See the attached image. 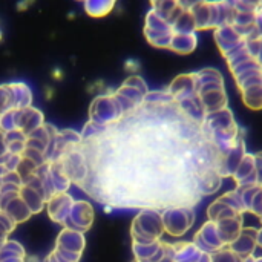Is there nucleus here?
<instances>
[{
  "label": "nucleus",
  "mask_w": 262,
  "mask_h": 262,
  "mask_svg": "<svg viewBox=\"0 0 262 262\" xmlns=\"http://www.w3.org/2000/svg\"><path fill=\"white\" fill-rule=\"evenodd\" d=\"M163 232V218L154 209H146L144 212H141L132 224L134 243L147 244L160 241Z\"/></svg>",
  "instance_id": "obj_1"
},
{
  "label": "nucleus",
  "mask_w": 262,
  "mask_h": 262,
  "mask_svg": "<svg viewBox=\"0 0 262 262\" xmlns=\"http://www.w3.org/2000/svg\"><path fill=\"white\" fill-rule=\"evenodd\" d=\"M144 34H146V38L150 45H154L157 48L169 49L170 40L173 35V29H172V25L167 18H164L155 9H150L146 15Z\"/></svg>",
  "instance_id": "obj_2"
},
{
  "label": "nucleus",
  "mask_w": 262,
  "mask_h": 262,
  "mask_svg": "<svg viewBox=\"0 0 262 262\" xmlns=\"http://www.w3.org/2000/svg\"><path fill=\"white\" fill-rule=\"evenodd\" d=\"M164 232L172 236H183L193 226L195 213L192 207H169L161 215Z\"/></svg>",
  "instance_id": "obj_3"
},
{
  "label": "nucleus",
  "mask_w": 262,
  "mask_h": 262,
  "mask_svg": "<svg viewBox=\"0 0 262 262\" xmlns=\"http://www.w3.org/2000/svg\"><path fill=\"white\" fill-rule=\"evenodd\" d=\"M193 243L206 253H215L221 249H224V243L220 236V232H218V226L215 221H209L206 223L200 232L195 235V239Z\"/></svg>",
  "instance_id": "obj_4"
},
{
  "label": "nucleus",
  "mask_w": 262,
  "mask_h": 262,
  "mask_svg": "<svg viewBox=\"0 0 262 262\" xmlns=\"http://www.w3.org/2000/svg\"><path fill=\"white\" fill-rule=\"evenodd\" d=\"M213 31H215L213 32L215 41H216V45H218V48L224 57H227L230 52H233L235 49L243 46L246 41L244 37L236 31V28L233 25H224V26H220Z\"/></svg>",
  "instance_id": "obj_5"
},
{
  "label": "nucleus",
  "mask_w": 262,
  "mask_h": 262,
  "mask_svg": "<svg viewBox=\"0 0 262 262\" xmlns=\"http://www.w3.org/2000/svg\"><path fill=\"white\" fill-rule=\"evenodd\" d=\"M258 246V230L256 229H243L239 236L229 246L238 256H241L243 259L244 258H249V256H253V252Z\"/></svg>",
  "instance_id": "obj_6"
},
{
  "label": "nucleus",
  "mask_w": 262,
  "mask_h": 262,
  "mask_svg": "<svg viewBox=\"0 0 262 262\" xmlns=\"http://www.w3.org/2000/svg\"><path fill=\"white\" fill-rule=\"evenodd\" d=\"M216 226H218V232H220V236H221L224 246L229 247L239 236V233L243 230V216L236 215L233 218L218 221Z\"/></svg>",
  "instance_id": "obj_7"
},
{
  "label": "nucleus",
  "mask_w": 262,
  "mask_h": 262,
  "mask_svg": "<svg viewBox=\"0 0 262 262\" xmlns=\"http://www.w3.org/2000/svg\"><path fill=\"white\" fill-rule=\"evenodd\" d=\"M196 46H198L196 32H187V34L173 32L169 49L173 51V52H177V54L186 55V54L193 52L196 49Z\"/></svg>",
  "instance_id": "obj_8"
},
{
  "label": "nucleus",
  "mask_w": 262,
  "mask_h": 262,
  "mask_svg": "<svg viewBox=\"0 0 262 262\" xmlns=\"http://www.w3.org/2000/svg\"><path fill=\"white\" fill-rule=\"evenodd\" d=\"M83 246H84V243H83L81 232H77V230H64L58 236V247L57 249H63V250L74 252V253H81Z\"/></svg>",
  "instance_id": "obj_9"
},
{
  "label": "nucleus",
  "mask_w": 262,
  "mask_h": 262,
  "mask_svg": "<svg viewBox=\"0 0 262 262\" xmlns=\"http://www.w3.org/2000/svg\"><path fill=\"white\" fill-rule=\"evenodd\" d=\"M239 91H241L243 100H244L247 107H250L253 111L262 109V81L250 84V86H246V88H243Z\"/></svg>",
  "instance_id": "obj_10"
},
{
  "label": "nucleus",
  "mask_w": 262,
  "mask_h": 262,
  "mask_svg": "<svg viewBox=\"0 0 262 262\" xmlns=\"http://www.w3.org/2000/svg\"><path fill=\"white\" fill-rule=\"evenodd\" d=\"M115 3L117 0H84V9L92 17H103L114 9Z\"/></svg>",
  "instance_id": "obj_11"
},
{
  "label": "nucleus",
  "mask_w": 262,
  "mask_h": 262,
  "mask_svg": "<svg viewBox=\"0 0 262 262\" xmlns=\"http://www.w3.org/2000/svg\"><path fill=\"white\" fill-rule=\"evenodd\" d=\"M244 259L238 256L230 247H224L215 253H210V262H243Z\"/></svg>",
  "instance_id": "obj_12"
},
{
  "label": "nucleus",
  "mask_w": 262,
  "mask_h": 262,
  "mask_svg": "<svg viewBox=\"0 0 262 262\" xmlns=\"http://www.w3.org/2000/svg\"><path fill=\"white\" fill-rule=\"evenodd\" d=\"M255 173H256V186L262 187V152L255 155Z\"/></svg>",
  "instance_id": "obj_13"
},
{
  "label": "nucleus",
  "mask_w": 262,
  "mask_h": 262,
  "mask_svg": "<svg viewBox=\"0 0 262 262\" xmlns=\"http://www.w3.org/2000/svg\"><path fill=\"white\" fill-rule=\"evenodd\" d=\"M203 2H206V0H178V5H180V8L184 9V11H192V9H195L198 5H201Z\"/></svg>",
  "instance_id": "obj_14"
},
{
  "label": "nucleus",
  "mask_w": 262,
  "mask_h": 262,
  "mask_svg": "<svg viewBox=\"0 0 262 262\" xmlns=\"http://www.w3.org/2000/svg\"><path fill=\"white\" fill-rule=\"evenodd\" d=\"M255 31L259 37H262V6H259L255 12Z\"/></svg>",
  "instance_id": "obj_15"
},
{
  "label": "nucleus",
  "mask_w": 262,
  "mask_h": 262,
  "mask_svg": "<svg viewBox=\"0 0 262 262\" xmlns=\"http://www.w3.org/2000/svg\"><path fill=\"white\" fill-rule=\"evenodd\" d=\"M258 246L262 249V229L258 230Z\"/></svg>",
  "instance_id": "obj_16"
},
{
  "label": "nucleus",
  "mask_w": 262,
  "mask_h": 262,
  "mask_svg": "<svg viewBox=\"0 0 262 262\" xmlns=\"http://www.w3.org/2000/svg\"><path fill=\"white\" fill-rule=\"evenodd\" d=\"M83 2H84V0H83Z\"/></svg>",
  "instance_id": "obj_17"
},
{
  "label": "nucleus",
  "mask_w": 262,
  "mask_h": 262,
  "mask_svg": "<svg viewBox=\"0 0 262 262\" xmlns=\"http://www.w3.org/2000/svg\"><path fill=\"white\" fill-rule=\"evenodd\" d=\"M138 262H140V261H138Z\"/></svg>",
  "instance_id": "obj_18"
}]
</instances>
